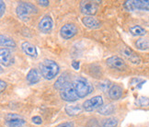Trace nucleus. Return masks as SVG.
Masks as SVG:
<instances>
[{"instance_id": "obj_1", "label": "nucleus", "mask_w": 149, "mask_h": 127, "mask_svg": "<svg viewBox=\"0 0 149 127\" xmlns=\"http://www.w3.org/2000/svg\"><path fill=\"white\" fill-rule=\"evenodd\" d=\"M40 69H41V74L42 75V77L47 80L54 79L60 71L58 63L50 59H45L43 62H42L40 65Z\"/></svg>"}, {"instance_id": "obj_2", "label": "nucleus", "mask_w": 149, "mask_h": 127, "mask_svg": "<svg viewBox=\"0 0 149 127\" xmlns=\"http://www.w3.org/2000/svg\"><path fill=\"white\" fill-rule=\"evenodd\" d=\"M73 86L79 98H85L93 91V87L88 79L82 77H77L73 81Z\"/></svg>"}, {"instance_id": "obj_3", "label": "nucleus", "mask_w": 149, "mask_h": 127, "mask_svg": "<svg viewBox=\"0 0 149 127\" xmlns=\"http://www.w3.org/2000/svg\"><path fill=\"white\" fill-rule=\"evenodd\" d=\"M17 15L21 20H27L30 18V16L32 14H36L38 12V9L34 5L31 3H20L16 9Z\"/></svg>"}, {"instance_id": "obj_4", "label": "nucleus", "mask_w": 149, "mask_h": 127, "mask_svg": "<svg viewBox=\"0 0 149 127\" xmlns=\"http://www.w3.org/2000/svg\"><path fill=\"white\" fill-rule=\"evenodd\" d=\"M60 97L63 100L67 102H73L79 99V97L74 89L73 84H68L64 89L60 90Z\"/></svg>"}, {"instance_id": "obj_5", "label": "nucleus", "mask_w": 149, "mask_h": 127, "mask_svg": "<svg viewBox=\"0 0 149 127\" xmlns=\"http://www.w3.org/2000/svg\"><path fill=\"white\" fill-rule=\"evenodd\" d=\"M103 106V99L101 96H95L92 99L87 100L83 103V109L87 112H93Z\"/></svg>"}, {"instance_id": "obj_6", "label": "nucleus", "mask_w": 149, "mask_h": 127, "mask_svg": "<svg viewBox=\"0 0 149 127\" xmlns=\"http://www.w3.org/2000/svg\"><path fill=\"white\" fill-rule=\"evenodd\" d=\"M5 124L8 127H24L26 124V121L19 115L9 113L6 117Z\"/></svg>"}, {"instance_id": "obj_7", "label": "nucleus", "mask_w": 149, "mask_h": 127, "mask_svg": "<svg viewBox=\"0 0 149 127\" xmlns=\"http://www.w3.org/2000/svg\"><path fill=\"white\" fill-rule=\"evenodd\" d=\"M81 12L85 15H95L98 11V5L93 1H81L79 4Z\"/></svg>"}, {"instance_id": "obj_8", "label": "nucleus", "mask_w": 149, "mask_h": 127, "mask_svg": "<svg viewBox=\"0 0 149 127\" xmlns=\"http://www.w3.org/2000/svg\"><path fill=\"white\" fill-rule=\"evenodd\" d=\"M106 63L110 66L111 68L117 69L120 71H124L126 69V63L123 58L119 56H111L110 58H108L106 60Z\"/></svg>"}, {"instance_id": "obj_9", "label": "nucleus", "mask_w": 149, "mask_h": 127, "mask_svg": "<svg viewBox=\"0 0 149 127\" xmlns=\"http://www.w3.org/2000/svg\"><path fill=\"white\" fill-rule=\"evenodd\" d=\"M77 33V28L74 24H65L60 30L61 37L65 40H69L73 38Z\"/></svg>"}, {"instance_id": "obj_10", "label": "nucleus", "mask_w": 149, "mask_h": 127, "mask_svg": "<svg viewBox=\"0 0 149 127\" xmlns=\"http://www.w3.org/2000/svg\"><path fill=\"white\" fill-rule=\"evenodd\" d=\"M121 53L123 54V55L125 57L126 59L128 61H130L131 63H134V65H138V63H141V58L137 55L134 52L130 49L127 46H123L122 50H121Z\"/></svg>"}, {"instance_id": "obj_11", "label": "nucleus", "mask_w": 149, "mask_h": 127, "mask_svg": "<svg viewBox=\"0 0 149 127\" xmlns=\"http://www.w3.org/2000/svg\"><path fill=\"white\" fill-rule=\"evenodd\" d=\"M53 27H54V21L50 16H46L42 18L38 25L39 30L43 33H48L49 31H51Z\"/></svg>"}, {"instance_id": "obj_12", "label": "nucleus", "mask_w": 149, "mask_h": 127, "mask_svg": "<svg viewBox=\"0 0 149 127\" xmlns=\"http://www.w3.org/2000/svg\"><path fill=\"white\" fill-rule=\"evenodd\" d=\"M0 59H1L2 66H9L13 63L12 54L7 48H1V50H0Z\"/></svg>"}, {"instance_id": "obj_13", "label": "nucleus", "mask_w": 149, "mask_h": 127, "mask_svg": "<svg viewBox=\"0 0 149 127\" xmlns=\"http://www.w3.org/2000/svg\"><path fill=\"white\" fill-rule=\"evenodd\" d=\"M26 79L29 84L34 85L40 81V79H41V74H40V72L35 68L31 69V70L29 71V73L27 74Z\"/></svg>"}, {"instance_id": "obj_14", "label": "nucleus", "mask_w": 149, "mask_h": 127, "mask_svg": "<svg viewBox=\"0 0 149 127\" xmlns=\"http://www.w3.org/2000/svg\"><path fill=\"white\" fill-rule=\"evenodd\" d=\"M21 49H22V51H23L27 55L31 56V57H33V58L37 57V54H38L37 49H36V47L33 44L28 43V42H24L23 43L21 44Z\"/></svg>"}, {"instance_id": "obj_15", "label": "nucleus", "mask_w": 149, "mask_h": 127, "mask_svg": "<svg viewBox=\"0 0 149 127\" xmlns=\"http://www.w3.org/2000/svg\"><path fill=\"white\" fill-rule=\"evenodd\" d=\"M68 84H70L69 83V75H68V73H64L61 75V76L58 77V79L56 80V82L54 83V89L61 90Z\"/></svg>"}, {"instance_id": "obj_16", "label": "nucleus", "mask_w": 149, "mask_h": 127, "mask_svg": "<svg viewBox=\"0 0 149 127\" xmlns=\"http://www.w3.org/2000/svg\"><path fill=\"white\" fill-rule=\"evenodd\" d=\"M82 22L88 29H98L100 27V22L93 17H85L82 20Z\"/></svg>"}, {"instance_id": "obj_17", "label": "nucleus", "mask_w": 149, "mask_h": 127, "mask_svg": "<svg viewBox=\"0 0 149 127\" xmlns=\"http://www.w3.org/2000/svg\"><path fill=\"white\" fill-rule=\"evenodd\" d=\"M109 96L111 100H119L120 98L123 96V89L118 85H114L112 86L111 89L109 90Z\"/></svg>"}, {"instance_id": "obj_18", "label": "nucleus", "mask_w": 149, "mask_h": 127, "mask_svg": "<svg viewBox=\"0 0 149 127\" xmlns=\"http://www.w3.org/2000/svg\"><path fill=\"white\" fill-rule=\"evenodd\" d=\"M65 111L69 116H76V115L82 112L83 107L80 105H67L65 108Z\"/></svg>"}, {"instance_id": "obj_19", "label": "nucleus", "mask_w": 149, "mask_h": 127, "mask_svg": "<svg viewBox=\"0 0 149 127\" xmlns=\"http://www.w3.org/2000/svg\"><path fill=\"white\" fill-rule=\"evenodd\" d=\"M0 44H1L2 48H4V47L15 48L16 47V43L14 42V40L8 37V36L3 35V34L0 36Z\"/></svg>"}, {"instance_id": "obj_20", "label": "nucleus", "mask_w": 149, "mask_h": 127, "mask_svg": "<svg viewBox=\"0 0 149 127\" xmlns=\"http://www.w3.org/2000/svg\"><path fill=\"white\" fill-rule=\"evenodd\" d=\"M134 9L149 11V0H133Z\"/></svg>"}, {"instance_id": "obj_21", "label": "nucleus", "mask_w": 149, "mask_h": 127, "mask_svg": "<svg viewBox=\"0 0 149 127\" xmlns=\"http://www.w3.org/2000/svg\"><path fill=\"white\" fill-rule=\"evenodd\" d=\"M114 111H115V106L113 104H107L100 107L98 110V113L100 115H111L114 112Z\"/></svg>"}, {"instance_id": "obj_22", "label": "nucleus", "mask_w": 149, "mask_h": 127, "mask_svg": "<svg viewBox=\"0 0 149 127\" xmlns=\"http://www.w3.org/2000/svg\"><path fill=\"white\" fill-rule=\"evenodd\" d=\"M135 46L137 49L142 50V51H146L149 49V40L145 39V38H141L139 40H137L135 42Z\"/></svg>"}, {"instance_id": "obj_23", "label": "nucleus", "mask_w": 149, "mask_h": 127, "mask_svg": "<svg viewBox=\"0 0 149 127\" xmlns=\"http://www.w3.org/2000/svg\"><path fill=\"white\" fill-rule=\"evenodd\" d=\"M130 32L134 36H143L146 33V30L141 26H133L130 28Z\"/></svg>"}, {"instance_id": "obj_24", "label": "nucleus", "mask_w": 149, "mask_h": 127, "mask_svg": "<svg viewBox=\"0 0 149 127\" xmlns=\"http://www.w3.org/2000/svg\"><path fill=\"white\" fill-rule=\"evenodd\" d=\"M102 127H117L118 126V120L114 117H110L103 120L101 124Z\"/></svg>"}, {"instance_id": "obj_25", "label": "nucleus", "mask_w": 149, "mask_h": 127, "mask_svg": "<svg viewBox=\"0 0 149 127\" xmlns=\"http://www.w3.org/2000/svg\"><path fill=\"white\" fill-rule=\"evenodd\" d=\"M111 82L110 80H104V81H101L100 84H99V89L100 90H102L103 92H107L111 89Z\"/></svg>"}, {"instance_id": "obj_26", "label": "nucleus", "mask_w": 149, "mask_h": 127, "mask_svg": "<svg viewBox=\"0 0 149 127\" xmlns=\"http://www.w3.org/2000/svg\"><path fill=\"white\" fill-rule=\"evenodd\" d=\"M138 104L141 107H147L149 106V99L146 97H141L138 100Z\"/></svg>"}, {"instance_id": "obj_27", "label": "nucleus", "mask_w": 149, "mask_h": 127, "mask_svg": "<svg viewBox=\"0 0 149 127\" xmlns=\"http://www.w3.org/2000/svg\"><path fill=\"white\" fill-rule=\"evenodd\" d=\"M123 7L129 10V11H134V4H133V0H128V1H125L123 4Z\"/></svg>"}, {"instance_id": "obj_28", "label": "nucleus", "mask_w": 149, "mask_h": 127, "mask_svg": "<svg viewBox=\"0 0 149 127\" xmlns=\"http://www.w3.org/2000/svg\"><path fill=\"white\" fill-rule=\"evenodd\" d=\"M31 120H32L33 124H41L42 123V118L40 117V116H34V117H32Z\"/></svg>"}, {"instance_id": "obj_29", "label": "nucleus", "mask_w": 149, "mask_h": 127, "mask_svg": "<svg viewBox=\"0 0 149 127\" xmlns=\"http://www.w3.org/2000/svg\"><path fill=\"white\" fill-rule=\"evenodd\" d=\"M0 10H1V13H0V17L4 16V13H5V10H6V6H5V3L4 1H0Z\"/></svg>"}, {"instance_id": "obj_30", "label": "nucleus", "mask_w": 149, "mask_h": 127, "mask_svg": "<svg viewBox=\"0 0 149 127\" xmlns=\"http://www.w3.org/2000/svg\"><path fill=\"white\" fill-rule=\"evenodd\" d=\"M74 124L72 122H65V123H63L60 124L59 125H57L56 127H73Z\"/></svg>"}, {"instance_id": "obj_31", "label": "nucleus", "mask_w": 149, "mask_h": 127, "mask_svg": "<svg viewBox=\"0 0 149 127\" xmlns=\"http://www.w3.org/2000/svg\"><path fill=\"white\" fill-rule=\"evenodd\" d=\"M38 3H39V5L42 6V7H47V6H49V4H50L48 0H39Z\"/></svg>"}, {"instance_id": "obj_32", "label": "nucleus", "mask_w": 149, "mask_h": 127, "mask_svg": "<svg viewBox=\"0 0 149 127\" xmlns=\"http://www.w3.org/2000/svg\"><path fill=\"white\" fill-rule=\"evenodd\" d=\"M72 66L74 69H76V70H78L79 69V62L77 61H73L72 62Z\"/></svg>"}, {"instance_id": "obj_33", "label": "nucleus", "mask_w": 149, "mask_h": 127, "mask_svg": "<svg viewBox=\"0 0 149 127\" xmlns=\"http://www.w3.org/2000/svg\"><path fill=\"white\" fill-rule=\"evenodd\" d=\"M0 86H1V88H0V90H1V92H3L5 90V89L7 88V83L4 82L3 80H1V81H0Z\"/></svg>"}]
</instances>
